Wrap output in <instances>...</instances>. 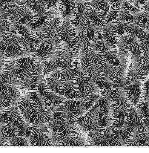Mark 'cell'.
Here are the masks:
<instances>
[{
  "instance_id": "cell-1",
  "label": "cell",
  "mask_w": 149,
  "mask_h": 153,
  "mask_svg": "<svg viewBox=\"0 0 149 153\" xmlns=\"http://www.w3.org/2000/svg\"><path fill=\"white\" fill-rule=\"evenodd\" d=\"M16 105L25 121L33 127L47 125L52 119L35 91L23 94Z\"/></svg>"
},
{
  "instance_id": "cell-2",
  "label": "cell",
  "mask_w": 149,
  "mask_h": 153,
  "mask_svg": "<svg viewBox=\"0 0 149 153\" xmlns=\"http://www.w3.org/2000/svg\"><path fill=\"white\" fill-rule=\"evenodd\" d=\"M76 120L79 127L87 134L110 125L108 100L101 96L85 114Z\"/></svg>"
},
{
  "instance_id": "cell-3",
  "label": "cell",
  "mask_w": 149,
  "mask_h": 153,
  "mask_svg": "<svg viewBox=\"0 0 149 153\" xmlns=\"http://www.w3.org/2000/svg\"><path fill=\"white\" fill-rule=\"evenodd\" d=\"M43 62L33 55L23 56L16 59L14 71L18 80L22 81L34 76H42Z\"/></svg>"
},
{
  "instance_id": "cell-4",
  "label": "cell",
  "mask_w": 149,
  "mask_h": 153,
  "mask_svg": "<svg viewBox=\"0 0 149 153\" xmlns=\"http://www.w3.org/2000/svg\"><path fill=\"white\" fill-rule=\"evenodd\" d=\"M108 102L110 124L118 129L123 128L128 112L131 107L125 91L116 98L109 100Z\"/></svg>"
},
{
  "instance_id": "cell-5",
  "label": "cell",
  "mask_w": 149,
  "mask_h": 153,
  "mask_svg": "<svg viewBox=\"0 0 149 153\" xmlns=\"http://www.w3.org/2000/svg\"><path fill=\"white\" fill-rule=\"evenodd\" d=\"M93 146H123L119 130L112 125L103 127L88 134Z\"/></svg>"
},
{
  "instance_id": "cell-6",
  "label": "cell",
  "mask_w": 149,
  "mask_h": 153,
  "mask_svg": "<svg viewBox=\"0 0 149 153\" xmlns=\"http://www.w3.org/2000/svg\"><path fill=\"white\" fill-rule=\"evenodd\" d=\"M101 96L99 94H93L84 98L65 99L56 111L68 113L77 119L85 114Z\"/></svg>"
},
{
  "instance_id": "cell-7",
  "label": "cell",
  "mask_w": 149,
  "mask_h": 153,
  "mask_svg": "<svg viewBox=\"0 0 149 153\" xmlns=\"http://www.w3.org/2000/svg\"><path fill=\"white\" fill-rule=\"evenodd\" d=\"M0 13L12 24L27 25L36 18L33 12L21 2L1 7L0 8Z\"/></svg>"
},
{
  "instance_id": "cell-8",
  "label": "cell",
  "mask_w": 149,
  "mask_h": 153,
  "mask_svg": "<svg viewBox=\"0 0 149 153\" xmlns=\"http://www.w3.org/2000/svg\"><path fill=\"white\" fill-rule=\"evenodd\" d=\"M35 91L46 110L51 114L59 108L65 99L64 97L50 91L45 77L43 76L39 81Z\"/></svg>"
},
{
  "instance_id": "cell-9",
  "label": "cell",
  "mask_w": 149,
  "mask_h": 153,
  "mask_svg": "<svg viewBox=\"0 0 149 153\" xmlns=\"http://www.w3.org/2000/svg\"><path fill=\"white\" fill-rule=\"evenodd\" d=\"M73 73L76 75L75 81L77 85L79 99L85 98L93 94H99L102 96L104 91L83 71L81 65L73 70Z\"/></svg>"
},
{
  "instance_id": "cell-10",
  "label": "cell",
  "mask_w": 149,
  "mask_h": 153,
  "mask_svg": "<svg viewBox=\"0 0 149 153\" xmlns=\"http://www.w3.org/2000/svg\"><path fill=\"white\" fill-rule=\"evenodd\" d=\"M12 24L19 35L24 56L32 55L40 43V41L26 25L19 23Z\"/></svg>"
},
{
  "instance_id": "cell-11",
  "label": "cell",
  "mask_w": 149,
  "mask_h": 153,
  "mask_svg": "<svg viewBox=\"0 0 149 153\" xmlns=\"http://www.w3.org/2000/svg\"><path fill=\"white\" fill-rule=\"evenodd\" d=\"M29 141V146H53L51 134L47 124L33 127Z\"/></svg>"
},
{
  "instance_id": "cell-12",
  "label": "cell",
  "mask_w": 149,
  "mask_h": 153,
  "mask_svg": "<svg viewBox=\"0 0 149 153\" xmlns=\"http://www.w3.org/2000/svg\"><path fill=\"white\" fill-rule=\"evenodd\" d=\"M47 126L51 134L53 146H55L56 144H57L62 138L69 135L65 124L60 118H52L47 124Z\"/></svg>"
},
{
  "instance_id": "cell-13",
  "label": "cell",
  "mask_w": 149,
  "mask_h": 153,
  "mask_svg": "<svg viewBox=\"0 0 149 153\" xmlns=\"http://www.w3.org/2000/svg\"><path fill=\"white\" fill-rule=\"evenodd\" d=\"M56 147L64 146H85L92 147L93 145L87 134H73L62 138L57 144Z\"/></svg>"
},
{
  "instance_id": "cell-14",
  "label": "cell",
  "mask_w": 149,
  "mask_h": 153,
  "mask_svg": "<svg viewBox=\"0 0 149 153\" xmlns=\"http://www.w3.org/2000/svg\"><path fill=\"white\" fill-rule=\"evenodd\" d=\"M89 3L79 0L78 1L74 11L70 17V23L75 28L79 29L84 24L87 15V9Z\"/></svg>"
},
{
  "instance_id": "cell-15",
  "label": "cell",
  "mask_w": 149,
  "mask_h": 153,
  "mask_svg": "<svg viewBox=\"0 0 149 153\" xmlns=\"http://www.w3.org/2000/svg\"><path fill=\"white\" fill-rule=\"evenodd\" d=\"M55 47L53 37L50 35H47L43 41L41 42L32 55L43 62L52 52Z\"/></svg>"
},
{
  "instance_id": "cell-16",
  "label": "cell",
  "mask_w": 149,
  "mask_h": 153,
  "mask_svg": "<svg viewBox=\"0 0 149 153\" xmlns=\"http://www.w3.org/2000/svg\"><path fill=\"white\" fill-rule=\"evenodd\" d=\"M24 56L21 47L9 45L0 41V60L17 59Z\"/></svg>"
},
{
  "instance_id": "cell-17",
  "label": "cell",
  "mask_w": 149,
  "mask_h": 153,
  "mask_svg": "<svg viewBox=\"0 0 149 153\" xmlns=\"http://www.w3.org/2000/svg\"><path fill=\"white\" fill-rule=\"evenodd\" d=\"M142 81L138 80L124 89L125 93L131 106H135L140 102Z\"/></svg>"
},
{
  "instance_id": "cell-18",
  "label": "cell",
  "mask_w": 149,
  "mask_h": 153,
  "mask_svg": "<svg viewBox=\"0 0 149 153\" xmlns=\"http://www.w3.org/2000/svg\"><path fill=\"white\" fill-rule=\"evenodd\" d=\"M42 76H34L24 80H18L16 85L22 95L29 92L35 91L38 84Z\"/></svg>"
},
{
  "instance_id": "cell-19",
  "label": "cell",
  "mask_w": 149,
  "mask_h": 153,
  "mask_svg": "<svg viewBox=\"0 0 149 153\" xmlns=\"http://www.w3.org/2000/svg\"><path fill=\"white\" fill-rule=\"evenodd\" d=\"M79 0H59L57 9L64 18H70Z\"/></svg>"
},
{
  "instance_id": "cell-20",
  "label": "cell",
  "mask_w": 149,
  "mask_h": 153,
  "mask_svg": "<svg viewBox=\"0 0 149 153\" xmlns=\"http://www.w3.org/2000/svg\"><path fill=\"white\" fill-rule=\"evenodd\" d=\"M0 41L9 45L22 48L19 35L13 24L10 31L0 35Z\"/></svg>"
},
{
  "instance_id": "cell-21",
  "label": "cell",
  "mask_w": 149,
  "mask_h": 153,
  "mask_svg": "<svg viewBox=\"0 0 149 153\" xmlns=\"http://www.w3.org/2000/svg\"><path fill=\"white\" fill-rule=\"evenodd\" d=\"M87 15L90 22L95 27L101 28L105 25V18L101 13L91 7L90 5L88 8Z\"/></svg>"
},
{
  "instance_id": "cell-22",
  "label": "cell",
  "mask_w": 149,
  "mask_h": 153,
  "mask_svg": "<svg viewBox=\"0 0 149 153\" xmlns=\"http://www.w3.org/2000/svg\"><path fill=\"white\" fill-rule=\"evenodd\" d=\"M103 35L104 40L110 47H113L119 42L120 37L108 26L100 28Z\"/></svg>"
},
{
  "instance_id": "cell-23",
  "label": "cell",
  "mask_w": 149,
  "mask_h": 153,
  "mask_svg": "<svg viewBox=\"0 0 149 153\" xmlns=\"http://www.w3.org/2000/svg\"><path fill=\"white\" fill-rule=\"evenodd\" d=\"M18 79L13 72L3 70L0 72V87H5L8 85H16Z\"/></svg>"
},
{
  "instance_id": "cell-24",
  "label": "cell",
  "mask_w": 149,
  "mask_h": 153,
  "mask_svg": "<svg viewBox=\"0 0 149 153\" xmlns=\"http://www.w3.org/2000/svg\"><path fill=\"white\" fill-rule=\"evenodd\" d=\"M89 5L95 10L100 12L104 18H105L110 9L106 0H91L89 3Z\"/></svg>"
},
{
  "instance_id": "cell-25",
  "label": "cell",
  "mask_w": 149,
  "mask_h": 153,
  "mask_svg": "<svg viewBox=\"0 0 149 153\" xmlns=\"http://www.w3.org/2000/svg\"><path fill=\"white\" fill-rule=\"evenodd\" d=\"M16 102L13 100L4 87H0V108H5L13 104Z\"/></svg>"
},
{
  "instance_id": "cell-26",
  "label": "cell",
  "mask_w": 149,
  "mask_h": 153,
  "mask_svg": "<svg viewBox=\"0 0 149 153\" xmlns=\"http://www.w3.org/2000/svg\"><path fill=\"white\" fill-rule=\"evenodd\" d=\"M7 142L9 146H29V139L22 135L9 138Z\"/></svg>"
},
{
  "instance_id": "cell-27",
  "label": "cell",
  "mask_w": 149,
  "mask_h": 153,
  "mask_svg": "<svg viewBox=\"0 0 149 153\" xmlns=\"http://www.w3.org/2000/svg\"><path fill=\"white\" fill-rule=\"evenodd\" d=\"M140 102H143L149 106V75L142 81Z\"/></svg>"
},
{
  "instance_id": "cell-28",
  "label": "cell",
  "mask_w": 149,
  "mask_h": 153,
  "mask_svg": "<svg viewBox=\"0 0 149 153\" xmlns=\"http://www.w3.org/2000/svg\"><path fill=\"white\" fill-rule=\"evenodd\" d=\"M4 88L13 100L16 102V103L22 95L21 92L16 87V85H6Z\"/></svg>"
},
{
  "instance_id": "cell-29",
  "label": "cell",
  "mask_w": 149,
  "mask_h": 153,
  "mask_svg": "<svg viewBox=\"0 0 149 153\" xmlns=\"http://www.w3.org/2000/svg\"><path fill=\"white\" fill-rule=\"evenodd\" d=\"M117 20L125 22L134 23L135 15L128 11L120 10Z\"/></svg>"
},
{
  "instance_id": "cell-30",
  "label": "cell",
  "mask_w": 149,
  "mask_h": 153,
  "mask_svg": "<svg viewBox=\"0 0 149 153\" xmlns=\"http://www.w3.org/2000/svg\"><path fill=\"white\" fill-rule=\"evenodd\" d=\"M12 23L0 13V35L10 31Z\"/></svg>"
},
{
  "instance_id": "cell-31",
  "label": "cell",
  "mask_w": 149,
  "mask_h": 153,
  "mask_svg": "<svg viewBox=\"0 0 149 153\" xmlns=\"http://www.w3.org/2000/svg\"><path fill=\"white\" fill-rule=\"evenodd\" d=\"M64 19V16L62 15L56 8L52 19V24L55 30L62 24Z\"/></svg>"
},
{
  "instance_id": "cell-32",
  "label": "cell",
  "mask_w": 149,
  "mask_h": 153,
  "mask_svg": "<svg viewBox=\"0 0 149 153\" xmlns=\"http://www.w3.org/2000/svg\"><path fill=\"white\" fill-rule=\"evenodd\" d=\"M119 10L110 9L105 18V25H109L116 21L119 14Z\"/></svg>"
},
{
  "instance_id": "cell-33",
  "label": "cell",
  "mask_w": 149,
  "mask_h": 153,
  "mask_svg": "<svg viewBox=\"0 0 149 153\" xmlns=\"http://www.w3.org/2000/svg\"><path fill=\"white\" fill-rule=\"evenodd\" d=\"M139 9L136 6H134L132 4L128 3V1L123 0V4L122 5L120 10H124V11H128L133 13L134 14L139 11Z\"/></svg>"
},
{
  "instance_id": "cell-34",
  "label": "cell",
  "mask_w": 149,
  "mask_h": 153,
  "mask_svg": "<svg viewBox=\"0 0 149 153\" xmlns=\"http://www.w3.org/2000/svg\"><path fill=\"white\" fill-rule=\"evenodd\" d=\"M16 59H8L4 61V70L14 72L16 69Z\"/></svg>"
},
{
  "instance_id": "cell-35",
  "label": "cell",
  "mask_w": 149,
  "mask_h": 153,
  "mask_svg": "<svg viewBox=\"0 0 149 153\" xmlns=\"http://www.w3.org/2000/svg\"><path fill=\"white\" fill-rule=\"evenodd\" d=\"M110 9L120 11L123 4V0H106Z\"/></svg>"
},
{
  "instance_id": "cell-36",
  "label": "cell",
  "mask_w": 149,
  "mask_h": 153,
  "mask_svg": "<svg viewBox=\"0 0 149 153\" xmlns=\"http://www.w3.org/2000/svg\"><path fill=\"white\" fill-rule=\"evenodd\" d=\"M44 4L49 9L56 8L59 0H43Z\"/></svg>"
},
{
  "instance_id": "cell-37",
  "label": "cell",
  "mask_w": 149,
  "mask_h": 153,
  "mask_svg": "<svg viewBox=\"0 0 149 153\" xmlns=\"http://www.w3.org/2000/svg\"><path fill=\"white\" fill-rule=\"evenodd\" d=\"M23 0H0V8L11 4L21 2Z\"/></svg>"
},
{
  "instance_id": "cell-38",
  "label": "cell",
  "mask_w": 149,
  "mask_h": 153,
  "mask_svg": "<svg viewBox=\"0 0 149 153\" xmlns=\"http://www.w3.org/2000/svg\"><path fill=\"white\" fill-rule=\"evenodd\" d=\"M0 146H5V147H9L8 144L7 140L4 139L3 138L0 137Z\"/></svg>"
},
{
  "instance_id": "cell-39",
  "label": "cell",
  "mask_w": 149,
  "mask_h": 153,
  "mask_svg": "<svg viewBox=\"0 0 149 153\" xmlns=\"http://www.w3.org/2000/svg\"><path fill=\"white\" fill-rule=\"evenodd\" d=\"M4 60H0V72L4 70Z\"/></svg>"
},
{
  "instance_id": "cell-40",
  "label": "cell",
  "mask_w": 149,
  "mask_h": 153,
  "mask_svg": "<svg viewBox=\"0 0 149 153\" xmlns=\"http://www.w3.org/2000/svg\"><path fill=\"white\" fill-rule=\"evenodd\" d=\"M125 1H128V3H130V4H133V1H134V0H125Z\"/></svg>"
},
{
  "instance_id": "cell-41",
  "label": "cell",
  "mask_w": 149,
  "mask_h": 153,
  "mask_svg": "<svg viewBox=\"0 0 149 153\" xmlns=\"http://www.w3.org/2000/svg\"><path fill=\"white\" fill-rule=\"evenodd\" d=\"M145 28L146 29V30H147V31H148L149 32V23L148 24H147V26Z\"/></svg>"
}]
</instances>
